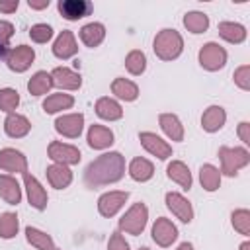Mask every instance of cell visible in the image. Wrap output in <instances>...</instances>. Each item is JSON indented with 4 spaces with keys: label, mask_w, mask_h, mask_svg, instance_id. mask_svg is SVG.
I'll return each instance as SVG.
<instances>
[{
    "label": "cell",
    "mask_w": 250,
    "mask_h": 250,
    "mask_svg": "<svg viewBox=\"0 0 250 250\" xmlns=\"http://www.w3.org/2000/svg\"><path fill=\"white\" fill-rule=\"evenodd\" d=\"M125 176V156L117 150H109L94 158L84 170L86 188H102L119 182Z\"/></svg>",
    "instance_id": "6da1fadb"
},
{
    "label": "cell",
    "mask_w": 250,
    "mask_h": 250,
    "mask_svg": "<svg viewBox=\"0 0 250 250\" xmlns=\"http://www.w3.org/2000/svg\"><path fill=\"white\" fill-rule=\"evenodd\" d=\"M152 51L160 61H174L182 55L184 51V39L180 35V31L164 27L154 35L152 41Z\"/></svg>",
    "instance_id": "7a4b0ae2"
},
{
    "label": "cell",
    "mask_w": 250,
    "mask_h": 250,
    "mask_svg": "<svg viewBox=\"0 0 250 250\" xmlns=\"http://www.w3.org/2000/svg\"><path fill=\"white\" fill-rule=\"evenodd\" d=\"M217 156L221 160V174L232 178L238 170L250 164V152L246 146H219Z\"/></svg>",
    "instance_id": "3957f363"
},
{
    "label": "cell",
    "mask_w": 250,
    "mask_h": 250,
    "mask_svg": "<svg viewBox=\"0 0 250 250\" xmlns=\"http://www.w3.org/2000/svg\"><path fill=\"white\" fill-rule=\"evenodd\" d=\"M146 223H148V207L143 201H137V203H133L121 215V219H119V230L125 232V234L139 236L146 229Z\"/></svg>",
    "instance_id": "277c9868"
},
{
    "label": "cell",
    "mask_w": 250,
    "mask_h": 250,
    "mask_svg": "<svg viewBox=\"0 0 250 250\" xmlns=\"http://www.w3.org/2000/svg\"><path fill=\"white\" fill-rule=\"evenodd\" d=\"M227 59H229L227 49L221 47V45L215 43V41L205 43V45L199 49V53H197V61H199L201 68H205V70H209V72L221 70V68L227 64Z\"/></svg>",
    "instance_id": "5b68a950"
},
{
    "label": "cell",
    "mask_w": 250,
    "mask_h": 250,
    "mask_svg": "<svg viewBox=\"0 0 250 250\" xmlns=\"http://www.w3.org/2000/svg\"><path fill=\"white\" fill-rule=\"evenodd\" d=\"M35 61V51L29 45H18L4 53V62L14 72H25Z\"/></svg>",
    "instance_id": "8992f818"
},
{
    "label": "cell",
    "mask_w": 250,
    "mask_h": 250,
    "mask_svg": "<svg viewBox=\"0 0 250 250\" xmlns=\"http://www.w3.org/2000/svg\"><path fill=\"white\" fill-rule=\"evenodd\" d=\"M47 154L55 164H64V166H74L82 158L78 146L62 143V141H51L47 146Z\"/></svg>",
    "instance_id": "52a82bcc"
},
{
    "label": "cell",
    "mask_w": 250,
    "mask_h": 250,
    "mask_svg": "<svg viewBox=\"0 0 250 250\" xmlns=\"http://www.w3.org/2000/svg\"><path fill=\"white\" fill-rule=\"evenodd\" d=\"M127 199H129V191H121V189L105 191L98 199V213L102 217H105V219H111V217H115L123 209Z\"/></svg>",
    "instance_id": "ba28073f"
},
{
    "label": "cell",
    "mask_w": 250,
    "mask_h": 250,
    "mask_svg": "<svg viewBox=\"0 0 250 250\" xmlns=\"http://www.w3.org/2000/svg\"><path fill=\"white\" fill-rule=\"evenodd\" d=\"M139 141H141L143 148H145L148 154L156 156L158 160H168V158L172 156V145H170L168 141H164L162 137H158L156 133H152V131H143V133H139Z\"/></svg>",
    "instance_id": "9c48e42d"
},
{
    "label": "cell",
    "mask_w": 250,
    "mask_h": 250,
    "mask_svg": "<svg viewBox=\"0 0 250 250\" xmlns=\"http://www.w3.org/2000/svg\"><path fill=\"white\" fill-rule=\"evenodd\" d=\"M84 129V113H62L55 119V131L66 139H78Z\"/></svg>",
    "instance_id": "30bf717a"
},
{
    "label": "cell",
    "mask_w": 250,
    "mask_h": 250,
    "mask_svg": "<svg viewBox=\"0 0 250 250\" xmlns=\"http://www.w3.org/2000/svg\"><path fill=\"white\" fill-rule=\"evenodd\" d=\"M23 188H25V193H27V201L33 209L37 211H43L47 209V203H49V195H47V189L41 186V182L31 176L29 172L23 174Z\"/></svg>",
    "instance_id": "8fae6325"
},
{
    "label": "cell",
    "mask_w": 250,
    "mask_h": 250,
    "mask_svg": "<svg viewBox=\"0 0 250 250\" xmlns=\"http://www.w3.org/2000/svg\"><path fill=\"white\" fill-rule=\"evenodd\" d=\"M164 201H166V207L172 211V215L176 219H180L186 225L193 221V207H191V203L186 195H182L180 191H168L164 195Z\"/></svg>",
    "instance_id": "7c38bea8"
},
{
    "label": "cell",
    "mask_w": 250,
    "mask_h": 250,
    "mask_svg": "<svg viewBox=\"0 0 250 250\" xmlns=\"http://www.w3.org/2000/svg\"><path fill=\"white\" fill-rule=\"evenodd\" d=\"M150 234H152V240L160 246V248H168L176 242L178 238V227L166 219V217H158L154 223H152V229H150Z\"/></svg>",
    "instance_id": "4fadbf2b"
},
{
    "label": "cell",
    "mask_w": 250,
    "mask_h": 250,
    "mask_svg": "<svg viewBox=\"0 0 250 250\" xmlns=\"http://www.w3.org/2000/svg\"><path fill=\"white\" fill-rule=\"evenodd\" d=\"M0 170H4L8 174H25L27 172L25 154L12 146L0 148Z\"/></svg>",
    "instance_id": "5bb4252c"
},
{
    "label": "cell",
    "mask_w": 250,
    "mask_h": 250,
    "mask_svg": "<svg viewBox=\"0 0 250 250\" xmlns=\"http://www.w3.org/2000/svg\"><path fill=\"white\" fill-rule=\"evenodd\" d=\"M57 10H59V14L64 20L78 21V20L90 16L92 10H94V6L88 0H59L57 2Z\"/></svg>",
    "instance_id": "9a60e30c"
},
{
    "label": "cell",
    "mask_w": 250,
    "mask_h": 250,
    "mask_svg": "<svg viewBox=\"0 0 250 250\" xmlns=\"http://www.w3.org/2000/svg\"><path fill=\"white\" fill-rule=\"evenodd\" d=\"M51 78H53V86L61 88V90H80L82 86V76L80 72L68 68V66H57L51 70Z\"/></svg>",
    "instance_id": "2e32d148"
},
{
    "label": "cell",
    "mask_w": 250,
    "mask_h": 250,
    "mask_svg": "<svg viewBox=\"0 0 250 250\" xmlns=\"http://www.w3.org/2000/svg\"><path fill=\"white\" fill-rule=\"evenodd\" d=\"M51 49H53V55H55L57 59H61V61L72 59V57L78 53V43H76L74 33H72L70 29H62V31L57 35V39H55V43H53Z\"/></svg>",
    "instance_id": "e0dca14e"
},
{
    "label": "cell",
    "mask_w": 250,
    "mask_h": 250,
    "mask_svg": "<svg viewBox=\"0 0 250 250\" xmlns=\"http://www.w3.org/2000/svg\"><path fill=\"white\" fill-rule=\"evenodd\" d=\"M86 141H88V146L94 148V150H105L113 145V131L105 125H100V123H94L88 127V133H86Z\"/></svg>",
    "instance_id": "ac0fdd59"
},
{
    "label": "cell",
    "mask_w": 250,
    "mask_h": 250,
    "mask_svg": "<svg viewBox=\"0 0 250 250\" xmlns=\"http://www.w3.org/2000/svg\"><path fill=\"white\" fill-rule=\"evenodd\" d=\"M227 123V111L221 105H209L201 115V129L207 133H217Z\"/></svg>",
    "instance_id": "d6986e66"
},
{
    "label": "cell",
    "mask_w": 250,
    "mask_h": 250,
    "mask_svg": "<svg viewBox=\"0 0 250 250\" xmlns=\"http://www.w3.org/2000/svg\"><path fill=\"white\" fill-rule=\"evenodd\" d=\"M29 131H31V123H29V119L25 115L16 113V111L6 115V119H4V133L10 139H21Z\"/></svg>",
    "instance_id": "ffe728a7"
},
{
    "label": "cell",
    "mask_w": 250,
    "mask_h": 250,
    "mask_svg": "<svg viewBox=\"0 0 250 250\" xmlns=\"http://www.w3.org/2000/svg\"><path fill=\"white\" fill-rule=\"evenodd\" d=\"M94 109H96V115H98L100 119H104V121H119V119L123 117V107H121V104H119L117 100L109 98V96L98 98Z\"/></svg>",
    "instance_id": "44dd1931"
},
{
    "label": "cell",
    "mask_w": 250,
    "mask_h": 250,
    "mask_svg": "<svg viewBox=\"0 0 250 250\" xmlns=\"http://www.w3.org/2000/svg\"><path fill=\"white\" fill-rule=\"evenodd\" d=\"M158 125L170 141H176V143L184 141V125H182V121L176 113H160L158 115Z\"/></svg>",
    "instance_id": "7402d4cb"
},
{
    "label": "cell",
    "mask_w": 250,
    "mask_h": 250,
    "mask_svg": "<svg viewBox=\"0 0 250 250\" xmlns=\"http://www.w3.org/2000/svg\"><path fill=\"white\" fill-rule=\"evenodd\" d=\"M45 174H47V182L55 189H64L72 182V170L68 166H64V164H55L53 162L51 166H47Z\"/></svg>",
    "instance_id": "603a6c76"
},
{
    "label": "cell",
    "mask_w": 250,
    "mask_h": 250,
    "mask_svg": "<svg viewBox=\"0 0 250 250\" xmlns=\"http://www.w3.org/2000/svg\"><path fill=\"white\" fill-rule=\"evenodd\" d=\"M0 197L8 205H18L21 201V188L12 174H0Z\"/></svg>",
    "instance_id": "cb8c5ba5"
},
{
    "label": "cell",
    "mask_w": 250,
    "mask_h": 250,
    "mask_svg": "<svg viewBox=\"0 0 250 250\" xmlns=\"http://www.w3.org/2000/svg\"><path fill=\"white\" fill-rule=\"evenodd\" d=\"M78 35H80V41H82L86 47L94 49V47L102 45V41L105 39V27H104V23H100V21H90V23H86V25L80 27Z\"/></svg>",
    "instance_id": "d4e9b609"
},
{
    "label": "cell",
    "mask_w": 250,
    "mask_h": 250,
    "mask_svg": "<svg viewBox=\"0 0 250 250\" xmlns=\"http://www.w3.org/2000/svg\"><path fill=\"white\" fill-rule=\"evenodd\" d=\"M166 176H168L172 182H176L180 188H184V189H189L191 184H193L191 172H189L188 164L182 162V160H172V162L166 166Z\"/></svg>",
    "instance_id": "484cf974"
},
{
    "label": "cell",
    "mask_w": 250,
    "mask_h": 250,
    "mask_svg": "<svg viewBox=\"0 0 250 250\" xmlns=\"http://www.w3.org/2000/svg\"><path fill=\"white\" fill-rule=\"evenodd\" d=\"M127 172H129L131 180H135V182H148L154 176V164L148 158L137 156V158H133L129 162Z\"/></svg>",
    "instance_id": "4316f807"
},
{
    "label": "cell",
    "mask_w": 250,
    "mask_h": 250,
    "mask_svg": "<svg viewBox=\"0 0 250 250\" xmlns=\"http://www.w3.org/2000/svg\"><path fill=\"white\" fill-rule=\"evenodd\" d=\"M219 35L227 41V43H232V45H238V43H244L246 41V27L238 21H221L219 27H217Z\"/></svg>",
    "instance_id": "83f0119b"
},
{
    "label": "cell",
    "mask_w": 250,
    "mask_h": 250,
    "mask_svg": "<svg viewBox=\"0 0 250 250\" xmlns=\"http://www.w3.org/2000/svg\"><path fill=\"white\" fill-rule=\"evenodd\" d=\"M111 94L123 102H135L139 98V86L129 78H115L111 82Z\"/></svg>",
    "instance_id": "f1b7e54d"
},
{
    "label": "cell",
    "mask_w": 250,
    "mask_h": 250,
    "mask_svg": "<svg viewBox=\"0 0 250 250\" xmlns=\"http://www.w3.org/2000/svg\"><path fill=\"white\" fill-rule=\"evenodd\" d=\"M53 88V78L51 72L47 70H37L29 80H27V92L31 96H45Z\"/></svg>",
    "instance_id": "f546056e"
},
{
    "label": "cell",
    "mask_w": 250,
    "mask_h": 250,
    "mask_svg": "<svg viewBox=\"0 0 250 250\" xmlns=\"http://www.w3.org/2000/svg\"><path fill=\"white\" fill-rule=\"evenodd\" d=\"M25 240L37 250H57L51 234H47L45 230H41L37 227H25Z\"/></svg>",
    "instance_id": "4dcf8cb0"
},
{
    "label": "cell",
    "mask_w": 250,
    "mask_h": 250,
    "mask_svg": "<svg viewBox=\"0 0 250 250\" xmlns=\"http://www.w3.org/2000/svg\"><path fill=\"white\" fill-rule=\"evenodd\" d=\"M74 105V98L70 94H51L43 100V111L45 113H59L62 109H70Z\"/></svg>",
    "instance_id": "1f68e13d"
},
{
    "label": "cell",
    "mask_w": 250,
    "mask_h": 250,
    "mask_svg": "<svg viewBox=\"0 0 250 250\" xmlns=\"http://www.w3.org/2000/svg\"><path fill=\"white\" fill-rule=\"evenodd\" d=\"M221 170L213 164H203L199 168V182L205 191H217L221 188Z\"/></svg>",
    "instance_id": "d6a6232c"
},
{
    "label": "cell",
    "mask_w": 250,
    "mask_h": 250,
    "mask_svg": "<svg viewBox=\"0 0 250 250\" xmlns=\"http://www.w3.org/2000/svg\"><path fill=\"white\" fill-rule=\"evenodd\" d=\"M184 27L189 33H205L209 29V16L199 10H191L184 16Z\"/></svg>",
    "instance_id": "836d02e7"
},
{
    "label": "cell",
    "mask_w": 250,
    "mask_h": 250,
    "mask_svg": "<svg viewBox=\"0 0 250 250\" xmlns=\"http://www.w3.org/2000/svg\"><path fill=\"white\" fill-rule=\"evenodd\" d=\"M125 68L129 74L133 76H141L145 70H146V55L139 49H133L127 53L125 57Z\"/></svg>",
    "instance_id": "e575fe53"
},
{
    "label": "cell",
    "mask_w": 250,
    "mask_h": 250,
    "mask_svg": "<svg viewBox=\"0 0 250 250\" xmlns=\"http://www.w3.org/2000/svg\"><path fill=\"white\" fill-rule=\"evenodd\" d=\"M20 230V221H18V215L12 213V211H6L0 215V238L4 240H10L18 234Z\"/></svg>",
    "instance_id": "d590c367"
},
{
    "label": "cell",
    "mask_w": 250,
    "mask_h": 250,
    "mask_svg": "<svg viewBox=\"0 0 250 250\" xmlns=\"http://www.w3.org/2000/svg\"><path fill=\"white\" fill-rule=\"evenodd\" d=\"M230 223L238 234H242V236L250 234V211L248 209H234L230 213Z\"/></svg>",
    "instance_id": "8d00e7d4"
},
{
    "label": "cell",
    "mask_w": 250,
    "mask_h": 250,
    "mask_svg": "<svg viewBox=\"0 0 250 250\" xmlns=\"http://www.w3.org/2000/svg\"><path fill=\"white\" fill-rule=\"evenodd\" d=\"M20 105V94L14 88H2L0 90V109L4 113H14Z\"/></svg>",
    "instance_id": "74e56055"
},
{
    "label": "cell",
    "mask_w": 250,
    "mask_h": 250,
    "mask_svg": "<svg viewBox=\"0 0 250 250\" xmlns=\"http://www.w3.org/2000/svg\"><path fill=\"white\" fill-rule=\"evenodd\" d=\"M29 37L35 43H47L53 37V27L49 23H35L29 27Z\"/></svg>",
    "instance_id": "f35d334b"
},
{
    "label": "cell",
    "mask_w": 250,
    "mask_h": 250,
    "mask_svg": "<svg viewBox=\"0 0 250 250\" xmlns=\"http://www.w3.org/2000/svg\"><path fill=\"white\" fill-rule=\"evenodd\" d=\"M232 78H234V84H236L240 90L248 92V90H250V64H240V66L234 70Z\"/></svg>",
    "instance_id": "ab89813d"
},
{
    "label": "cell",
    "mask_w": 250,
    "mask_h": 250,
    "mask_svg": "<svg viewBox=\"0 0 250 250\" xmlns=\"http://www.w3.org/2000/svg\"><path fill=\"white\" fill-rule=\"evenodd\" d=\"M107 250H131V246L123 238V234L119 230H115V232H111V236L107 240Z\"/></svg>",
    "instance_id": "60d3db41"
},
{
    "label": "cell",
    "mask_w": 250,
    "mask_h": 250,
    "mask_svg": "<svg viewBox=\"0 0 250 250\" xmlns=\"http://www.w3.org/2000/svg\"><path fill=\"white\" fill-rule=\"evenodd\" d=\"M12 35H14V23H10L6 20H0V45L8 49Z\"/></svg>",
    "instance_id": "b9f144b4"
},
{
    "label": "cell",
    "mask_w": 250,
    "mask_h": 250,
    "mask_svg": "<svg viewBox=\"0 0 250 250\" xmlns=\"http://www.w3.org/2000/svg\"><path fill=\"white\" fill-rule=\"evenodd\" d=\"M236 133H238V139L242 141V145L248 146L250 145V123L248 121H240Z\"/></svg>",
    "instance_id": "7bdbcfd3"
},
{
    "label": "cell",
    "mask_w": 250,
    "mask_h": 250,
    "mask_svg": "<svg viewBox=\"0 0 250 250\" xmlns=\"http://www.w3.org/2000/svg\"><path fill=\"white\" fill-rule=\"evenodd\" d=\"M18 6H20L18 0H0V12L2 14H12L18 10Z\"/></svg>",
    "instance_id": "ee69618b"
},
{
    "label": "cell",
    "mask_w": 250,
    "mask_h": 250,
    "mask_svg": "<svg viewBox=\"0 0 250 250\" xmlns=\"http://www.w3.org/2000/svg\"><path fill=\"white\" fill-rule=\"evenodd\" d=\"M27 6L31 10H45L49 8V0H27Z\"/></svg>",
    "instance_id": "f6af8a7d"
},
{
    "label": "cell",
    "mask_w": 250,
    "mask_h": 250,
    "mask_svg": "<svg viewBox=\"0 0 250 250\" xmlns=\"http://www.w3.org/2000/svg\"><path fill=\"white\" fill-rule=\"evenodd\" d=\"M176 250H193V244H191V242H182Z\"/></svg>",
    "instance_id": "bcb514c9"
},
{
    "label": "cell",
    "mask_w": 250,
    "mask_h": 250,
    "mask_svg": "<svg viewBox=\"0 0 250 250\" xmlns=\"http://www.w3.org/2000/svg\"><path fill=\"white\" fill-rule=\"evenodd\" d=\"M238 250H250V242H248V240H244V242L238 246Z\"/></svg>",
    "instance_id": "7dc6e473"
},
{
    "label": "cell",
    "mask_w": 250,
    "mask_h": 250,
    "mask_svg": "<svg viewBox=\"0 0 250 250\" xmlns=\"http://www.w3.org/2000/svg\"><path fill=\"white\" fill-rule=\"evenodd\" d=\"M6 51H8V49H6V47H2V45H0V59H4V53H6Z\"/></svg>",
    "instance_id": "c3c4849f"
},
{
    "label": "cell",
    "mask_w": 250,
    "mask_h": 250,
    "mask_svg": "<svg viewBox=\"0 0 250 250\" xmlns=\"http://www.w3.org/2000/svg\"><path fill=\"white\" fill-rule=\"evenodd\" d=\"M139 250H150V248H146V246H143V248H139Z\"/></svg>",
    "instance_id": "681fc988"
},
{
    "label": "cell",
    "mask_w": 250,
    "mask_h": 250,
    "mask_svg": "<svg viewBox=\"0 0 250 250\" xmlns=\"http://www.w3.org/2000/svg\"><path fill=\"white\" fill-rule=\"evenodd\" d=\"M57 250H59V248H57Z\"/></svg>",
    "instance_id": "f907efd6"
}]
</instances>
